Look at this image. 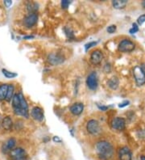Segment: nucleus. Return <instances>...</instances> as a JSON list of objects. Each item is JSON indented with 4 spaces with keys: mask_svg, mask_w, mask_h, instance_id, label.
<instances>
[{
    "mask_svg": "<svg viewBox=\"0 0 145 160\" xmlns=\"http://www.w3.org/2000/svg\"><path fill=\"white\" fill-rule=\"evenodd\" d=\"M103 55L100 50H95L90 55V62L94 65L100 64L101 62L103 61Z\"/></svg>",
    "mask_w": 145,
    "mask_h": 160,
    "instance_id": "12",
    "label": "nucleus"
},
{
    "mask_svg": "<svg viewBox=\"0 0 145 160\" xmlns=\"http://www.w3.org/2000/svg\"><path fill=\"white\" fill-rule=\"evenodd\" d=\"M31 115L34 120L37 121H42L44 120V112L41 108L34 107L31 109Z\"/></svg>",
    "mask_w": 145,
    "mask_h": 160,
    "instance_id": "14",
    "label": "nucleus"
},
{
    "mask_svg": "<svg viewBox=\"0 0 145 160\" xmlns=\"http://www.w3.org/2000/svg\"><path fill=\"white\" fill-rule=\"evenodd\" d=\"M98 107H99V108L100 110H102V111H106V110H107V108H108V107H106V106H100L98 104Z\"/></svg>",
    "mask_w": 145,
    "mask_h": 160,
    "instance_id": "32",
    "label": "nucleus"
},
{
    "mask_svg": "<svg viewBox=\"0 0 145 160\" xmlns=\"http://www.w3.org/2000/svg\"><path fill=\"white\" fill-rule=\"evenodd\" d=\"M129 103H130L129 101H128V100H125V101L123 102V103H119V104H118V107H119V108L126 107V106H128V104H129Z\"/></svg>",
    "mask_w": 145,
    "mask_h": 160,
    "instance_id": "29",
    "label": "nucleus"
},
{
    "mask_svg": "<svg viewBox=\"0 0 145 160\" xmlns=\"http://www.w3.org/2000/svg\"><path fill=\"white\" fill-rule=\"evenodd\" d=\"M139 67H140V69H141V70L143 71V73L144 74V75H145V63L142 64Z\"/></svg>",
    "mask_w": 145,
    "mask_h": 160,
    "instance_id": "33",
    "label": "nucleus"
},
{
    "mask_svg": "<svg viewBox=\"0 0 145 160\" xmlns=\"http://www.w3.org/2000/svg\"><path fill=\"white\" fill-rule=\"evenodd\" d=\"M64 32H65V36L67 37V38H69L70 40L74 39V31L72 30L71 28L65 27L64 28Z\"/></svg>",
    "mask_w": 145,
    "mask_h": 160,
    "instance_id": "22",
    "label": "nucleus"
},
{
    "mask_svg": "<svg viewBox=\"0 0 145 160\" xmlns=\"http://www.w3.org/2000/svg\"><path fill=\"white\" fill-rule=\"evenodd\" d=\"M118 157L120 160H132V154L128 147H123L118 151Z\"/></svg>",
    "mask_w": 145,
    "mask_h": 160,
    "instance_id": "13",
    "label": "nucleus"
},
{
    "mask_svg": "<svg viewBox=\"0 0 145 160\" xmlns=\"http://www.w3.org/2000/svg\"><path fill=\"white\" fill-rule=\"evenodd\" d=\"M71 3V1H68V0H63L61 1V8L63 9H66L68 7L70 6V4Z\"/></svg>",
    "mask_w": 145,
    "mask_h": 160,
    "instance_id": "26",
    "label": "nucleus"
},
{
    "mask_svg": "<svg viewBox=\"0 0 145 160\" xmlns=\"http://www.w3.org/2000/svg\"><path fill=\"white\" fill-rule=\"evenodd\" d=\"M12 1L11 0H7V1H4V5L7 7V8H10V6H12Z\"/></svg>",
    "mask_w": 145,
    "mask_h": 160,
    "instance_id": "30",
    "label": "nucleus"
},
{
    "mask_svg": "<svg viewBox=\"0 0 145 160\" xmlns=\"http://www.w3.org/2000/svg\"><path fill=\"white\" fill-rule=\"evenodd\" d=\"M107 32L108 33H114V32L116 31V26L115 25H110L107 28Z\"/></svg>",
    "mask_w": 145,
    "mask_h": 160,
    "instance_id": "28",
    "label": "nucleus"
},
{
    "mask_svg": "<svg viewBox=\"0 0 145 160\" xmlns=\"http://www.w3.org/2000/svg\"><path fill=\"white\" fill-rule=\"evenodd\" d=\"M86 129L88 131V133L92 135H96L99 133H100L101 128L99 121L94 119L89 121V122L87 123Z\"/></svg>",
    "mask_w": 145,
    "mask_h": 160,
    "instance_id": "6",
    "label": "nucleus"
},
{
    "mask_svg": "<svg viewBox=\"0 0 145 160\" xmlns=\"http://www.w3.org/2000/svg\"><path fill=\"white\" fill-rule=\"evenodd\" d=\"M19 97V104L16 108H14V113L17 116H22L26 118H28L29 112H28V105L25 100V97L23 95L22 92L18 93Z\"/></svg>",
    "mask_w": 145,
    "mask_h": 160,
    "instance_id": "2",
    "label": "nucleus"
},
{
    "mask_svg": "<svg viewBox=\"0 0 145 160\" xmlns=\"http://www.w3.org/2000/svg\"><path fill=\"white\" fill-rule=\"evenodd\" d=\"M2 74H3L4 76L7 78H15V77L18 76V74H16V73L11 72V71L6 70V69H2Z\"/></svg>",
    "mask_w": 145,
    "mask_h": 160,
    "instance_id": "23",
    "label": "nucleus"
},
{
    "mask_svg": "<svg viewBox=\"0 0 145 160\" xmlns=\"http://www.w3.org/2000/svg\"><path fill=\"white\" fill-rule=\"evenodd\" d=\"M32 38H34V36H27V37H23V39H32Z\"/></svg>",
    "mask_w": 145,
    "mask_h": 160,
    "instance_id": "34",
    "label": "nucleus"
},
{
    "mask_svg": "<svg viewBox=\"0 0 145 160\" xmlns=\"http://www.w3.org/2000/svg\"><path fill=\"white\" fill-rule=\"evenodd\" d=\"M14 92H15V88L12 84H8V88H7V96L5 100L7 102H10L12 100L14 95Z\"/></svg>",
    "mask_w": 145,
    "mask_h": 160,
    "instance_id": "19",
    "label": "nucleus"
},
{
    "mask_svg": "<svg viewBox=\"0 0 145 160\" xmlns=\"http://www.w3.org/2000/svg\"><path fill=\"white\" fill-rule=\"evenodd\" d=\"M7 88L8 84H2V85H0V100H3L6 99Z\"/></svg>",
    "mask_w": 145,
    "mask_h": 160,
    "instance_id": "20",
    "label": "nucleus"
},
{
    "mask_svg": "<svg viewBox=\"0 0 145 160\" xmlns=\"http://www.w3.org/2000/svg\"><path fill=\"white\" fill-rule=\"evenodd\" d=\"M84 105L81 103H75L70 107V112L75 116H78L83 112Z\"/></svg>",
    "mask_w": 145,
    "mask_h": 160,
    "instance_id": "15",
    "label": "nucleus"
},
{
    "mask_svg": "<svg viewBox=\"0 0 145 160\" xmlns=\"http://www.w3.org/2000/svg\"><path fill=\"white\" fill-rule=\"evenodd\" d=\"M37 20H38V15L36 13H30L24 18L23 24L25 27L30 28L35 25L37 23Z\"/></svg>",
    "mask_w": 145,
    "mask_h": 160,
    "instance_id": "9",
    "label": "nucleus"
},
{
    "mask_svg": "<svg viewBox=\"0 0 145 160\" xmlns=\"http://www.w3.org/2000/svg\"><path fill=\"white\" fill-rule=\"evenodd\" d=\"M127 4H128L127 0H115L112 2L113 7L116 9H123L125 8Z\"/></svg>",
    "mask_w": 145,
    "mask_h": 160,
    "instance_id": "18",
    "label": "nucleus"
},
{
    "mask_svg": "<svg viewBox=\"0 0 145 160\" xmlns=\"http://www.w3.org/2000/svg\"><path fill=\"white\" fill-rule=\"evenodd\" d=\"M98 44L97 41H91V42H89V43H87L86 45H85V51H88L90 48H92L93 46H95V45Z\"/></svg>",
    "mask_w": 145,
    "mask_h": 160,
    "instance_id": "24",
    "label": "nucleus"
},
{
    "mask_svg": "<svg viewBox=\"0 0 145 160\" xmlns=\"http://www.w3.org/2000/svg\"><path fill=\"white\" fill-rule=\"evenodd\" d=\"M16 146V140L14 138H11L8 139L6 142L2 145V151L3 154H9L10 151L15 149Z\"/></svg>",
    "mask_w": 145,
    "mask_h": 160,
    "instance_id": "11",
    "label": "nucleus"
},
{
    "mask_svg": "<svg viewBox=\"0 0 145 160\" xmlns=\"http://www.w3.org/2000/svg\"><path fill=\"white\" fill-rule=\"evenodd\" d=\"M53 141H54L55 142H61V139L59 137H57V136L53 137Z\"/></svg>",
    "mask_w": 145,
    "mask_h": 160,
    "instance_id": "31",
    "label": "nucleus"
},
{
    "mask_svg": "<svg viewBox=\"0 0 145 160\" xmlns=\"http://www.w3.org/2000/svg\"><path fill=\"white\" fill-rule=\"evenodd\" d=\"M27 9L30 13H36L38 10V5L36 2H28L27 5Z\"/></svg>",
    "mask_w": 145,
    "mask_h": 160,
    "instance_id": "21",
    "label": "nucleus"
},
{
    "mask_svg": "<svg viewBox=\"0 0 145 160\" xmlns=\"http://www.w3.org/2000/svg\"><path fill=\"white\" fill-rule=\"evenodd\" d=\"M135 45L134 42H132L130 40L125 39L123 40L118 45V50L124 53H128V52H132L135 49Z\"/></svg>",
    "mask_w": 145,
    "mask_h": 160,
    "instance_id": "5",
    "label": "nucleus"
},
{
    "mask_svg": "<svg viewBox=\"0 0 145 160\" xmlns=\"http://www.w3.org/2000/svg\"><path fill=\"white\" fill-rule=\"evenodd\" d=\"M48 62L52 64V66H57L64 62L65 58L63 55L57 53H52L48 55Z\"/></svg>",
    "mask_w": 145,
    "mask_h": 160,
    "instance_id": "7",
    "label": "nucleus"
},
{
    "mask_svg": "<svg viewBox=\"0 0 145 160\" xmlns=\"http://www.w3.org/2000/svg\"><path fill=\"white\" fill-rule=\"evenodd\" d=\"M86 84L90 90H96V88H98V77L94 71L91 72L88 75L86 78Z\"/></svg>",
    "mask_w": 145,
    "mask_h": 160,
    "instance_id": "8",
    "label": "nucleus"
},
{
    "mask_svg": "<svg viewBox=\"0 0 145 160\" xmlns=\"http://www.w3.org/2000/svg\"><path fill=\"white\" fill-rule=\"evenodd\" d=\"M139 31V27H138V25L136 24V23H134L133 24H132V28L130 29V33H135V32H137Z\"/></svg>",
    "mask_w": 145,
    "mask_h": 160,
    "instance_id": "25",
    "label": "nucleus"
},
{
    "mask_svg": "<svg viewBox=\"0 0 145 160\" xmlns=\"http://www.w3.org/2000/svg\"><path fill=\"white\" fill-rule=\"evenodd\" d=\"M97 155L102 160H109L114 155V148L110 142L106 141H101L95 146Z\"/></svg>",
    "mask_w": 145,
    "mask_h": 160,
    "instance_id": "1",
    "label": "nucleus"
},
{
    "mask_svg": "<svg viewBox=\"0 0 145 160\" xmlns=\"http://www.w3.org/2000/svg\"><path fill=\"white\" fill-rule=\"evenodd\" d=\"M133 75L138 86H143L145 83V75L139 66L134 67Z\"/></svg>",
    "mask_w": 145,
    "mask_h": 160,
    "instance_id": "4",
    "label": "nucleus"
},
{
    "mask_svg": "<svg viewBox=\"0 0 145 160\" xmlns=\"http://www.w3.org/2000/svg\"><path fill=\"white\" fill-rule=\"evenodd\" d=\"M111 126H112L113 129H116V130H123L126 126L125 119L122 118V117H115L111 122Z\"/></svg>",
    "mask_w": 145,
    "mask_h": 160,
    "instance_id": "10",
    "label": "nucleus"
},
{
    "mask_svg": "<svg viewBox=\"0 0 145 160\" xmlns=\"http://www.w3.org/2000/svg\"><path fill=\"white\" fill-rule=\"evenodd\" d=\"M141 158V160H145V156H143V155H142L141 158Z\"/></svg>",
    "mask_w": 145,
    "mask_h": 160,
    "instance_id": "35",
    "label": "nucleus"
},
{
    "mask_svg": "<svg viewBox=\"0 0 145 160\" xmlns=\"http://www.w3.org/2000/svg\"><path fill=\"white\" fill-rule=\"evenodd\" d=\"M10 158L12 160H24L27 158V153L23 148H15L9 153Z\"/></svg>",
    "mask_w": 145,
    "mask_h": 160,
    "instance_id": "3",
    "label": "nucleus"
},
{
    "mask_svg": "<svg viewBox=\"0 0 145 160\" xmlns=\"http://www.w3.org/2000/svg\"><path fill=\"white\" fill-rule=\"evenodd\" d=\"M144 22H145V14H143V15H142V16H140L139 18H138L137 23H139V25H142Z\"/></svg>",
    "mask_w": 145,
    "mask_h": 160,
    "instance_id": "27",
    "label": "nucleus"
},
{
    "mask_svg": "<svg viewBox=\"0 0 145 160\" xmlns=\"http://www.w3.org/2000/svg\"><path fill=\"white\" fill-rule=\"evenodd\" d=\"M142 5H143V8H145V1H143V2H142Z\"/></svg>",
    "mask_w": 145,
    "mask_h": 160,
    "instance_id": "36",
    "label": "nucleus"
},
{
    "mask_svg": "<svg viewBox=\"0 0 145 160\" xmlns=\"http://www.w3.org/2000/svg\"><path fill=\"white\" fill-rule=\"evenodd\" d=\"M2 126L5 130H11L13 126V121L10 117H5L2 121Z\"/></svg>",
    "mask_w": 145,
    "mask_h": 160,
    "instance_id": "16",
    "label": "nucleus"
},
{
    "mask_svg": "<svg viewBox=\"0 0 145 160\" xmlns=\"http://www.w3.org/2000/svg\"><path fill=\"white\" fill-rule=\"evenodd\" d=\"M107 84H108L109 88L113 89V90H115V89L118 88L119 81H118V78L117 77H112V78L109 79Z\"/></svg>",
    "mask_w": 145,
    "mask_h": 160,
    "instance_id": "17",
    "label": "nucleus"
}]
</instances>
